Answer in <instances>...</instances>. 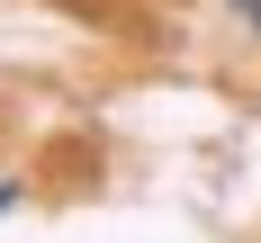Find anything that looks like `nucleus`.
I'll return each mask as SVG.
<instances>
[{
  "instance_id": "f257e3e1",
  "label": "nucleus",
  "mask_w": 261,
  "mask_h": 243,
  "mask_svg": "<svg viewBox=\"0 0 261 243\" xmlns=\"http://www.w3.org/2000/svg\"><path fill=\"white\" fill-rule=\"evenodd\" d=\"M234 18H243V27H252V36H261V0H234Z\"/></svg>"
},
{
  "instance_id": "f03ea898",
  "label": "nucleus",
  "mask_w": 261,
  "mask_h": 243,
  "mask_svg": "<svg viewBox=\"0 0 261 243\" xmlns=\"http://www.w3.org/2000/svg\"><path fill=\"white\" fill-rule=\"evenodd\" d=\"M0 207H18V171H0Z\"/></svg>"
}]
</instances>
